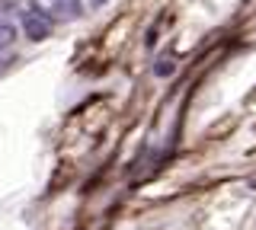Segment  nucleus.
Instances as JSON below:
<instances>
[{
  "label": "nucleus",
  "mask_w": 256,
  "mask_h": 230,
  "mask_svg": "<svg viewBox=\"0 0 256 230\" xmlns=\"http://www.w3.org/2000/svg\"><path fill=\"white\" fill-rule=\"evenodd\" d=\"M22 29H26V35L32 38V42H42V38L52 35L54 19L48 16L45 10H38V6H29V10L22 13Z\"/></svg>",
  "instance_id": "f257e3e1"
},
{
  "label": "nucleus",
  "mask_w": 256,
  "mask_h": 230,
  "mask_svg": "<svg viewBox=\"0 0 256 230\" xmlns=\"http://www.w3.org/2000/svg\"><path fill=\"white\" fill-rule=\"evenodd\" d=\"M54 13H58V19H77L80 16V3L77 0H58Z\"/></svg>",
  "instance_id": "f03ea898"
},
{
  "label": "nucleus",
  "mask_w": 256,
  "mask_h": 230,
  "mask_svg": "<svg viewBox=\"0 0 256 230\" xmlns=\"http://www.w3.org/2000/svg\"><path fill=\"white\" fill-rule=\"evenodd\" d=\"M13 38H16V29L10 26V22H0V51H4V48H10V45H13Z\"/></svg>",
  "instance_id": "7ed1b4c3"
},
{
  "label": "nucleus",
  "mask_w": 256,
  "mask_h": 230,
  "mask_svg": "<svg viewBox=\"0 0 256 230\" xmlns=\"http://www.w3.org/2000/svg\"><path fill=\"white\" fill-rule=\"evenodd\" d=\"M173 70H176V64H173L170 58H160V61H157V67H154V74H157V77H170Z\"/></svg>",
  "instance_id": "20e7f679"
},
{
  "label": "nucleus",
  "mask_w": 256,
  "mask_h": 230,
  "mask_svg": "<svg viewBox=\"0 0 256 230\" xmlns=\"http://www.w3.org/2000/svg\"><path fill=\"white\" fill-rule=\"evenodd\" d=\"M86 3H90V6H106L109 0H86Z\"/></svg>",
  "instance_id": "39448f33"
}]
</instances>
